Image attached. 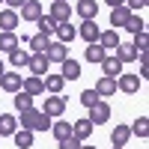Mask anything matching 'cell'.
I'll list each match as a JSON object with an SVG mask.
<instances>
[{"label":"cell","mask_w":149,"mask_h":149,"mask_svg":"<svg viewBox=\"0 0 149 149\" xmlns=\"http://www.w3.org/2000/svg\"><path fill=\"white\" fill-rule=\"evenodd\" d=\"M18 128H27V131H48L51 128V116H45L42 110H24V113H18Z\"/></svg>","instance_id":"cell-1"},{"label":"cell","mask_w":149,"mask_h":149,"mask_svg":"<svg viewBox=\"0 0 149 149\" xmlns=\"http://www.w3.org/2000/svg\"><path fill=\"white\" fill-rule=\"evenodd\" d=\"M42 113L51 116V119H60V116L66 113V98L63 95H48L45 102H42Z\"/></svg>","instance_id":"cell-2"},{"label":"cell","mask_w":149,"mask_h":149,"mask_svg":"<svg viewBox=\"0 0 149 149\" xmlns=\"http://www.w3.org/2000/svg\"><path fill=\"white\" fill-rule=\"evenodd\" d=\"M140 84H143V78H137V74H125V72H122L119 78H116V90L125 93V95H134V93L140 90Z\"/></svg>","instance_id":"cell-3"},{"label":"cell","mask_w":149,"mask_h":149,"mask_svg":"<svg viewBox=\"0 0 149 149\" xmlns=\"http://www.w3.org/2000/svg\"><path fill=\"white\" fill-rule=\"evenodd\" d=\"M86 119H90L93 125H102V122H107V119H110V104L98 98V102L90 107V116H86Z\"/></svg>","instance_id":"cell-4"},{"label":"cell","mask_w":149,"mask_h":149,"mask_svg":"<svg viewBox=\"0 0 149 149\" xmlns=\"http://www.w3.org/2000/svg\"><path fill=\"white\" fill-rule=\"evenodd\" d=\"M72 12H74V6L63 3V0H54V3H51V9H48V15H51L57 24H63V21H69V18H72Z\"/></svg>","instance_id":"cell-5"},{"label":"cell","mask_w":149,"mask_h":149,"mask_svg":"<svg viewBox=\"0 0 149 149\" xmlns=\"http://www.w3.org/2000/svg\"><path fill=\"white\" fill-rule=\"evenodd\" d=\"M42 15H45V12H42V3H39V0H27V3L21 6V15H18V18H21V21H33V24H36Z\"/></svg>","instance_id":"cell-6"},{"label":"cell","mask_w":149,"mask_h":149,"mask_svg":"<svg viewBox=\"0 0 149 149\" xmlns=\"http://www.w3.org/2000/svg\"><path fill=\"white\" fill-rule=\"evenodd\" d=\"M21 84H24V78L18 72H3V74H0V86H3L6 93H12V95L21 93Z\"/></svg>","instance_id":"cell-7"},{"label":"cell","mask_w":149,"mask_h":149,"mask_svg":"<svg viewBox=\"0 0 149 149\" xmlns=\"http://www.w3.org/2000/svg\"><path fill=\"white\" fill-rule=\"evenodd\" d=\"M60 78L63 81H78L81 78V63L72 60V57H66L63 63H60Z\"/></svg>","instance_id":"cell-8"},{"label":"cell","mask_w":149,"mask_h":149,"mask_svg":"<svg viewBox=\"0 0 149 149\" xmlns=\"http://www.w3.org/2000/svg\"><path fill=\"white\" fill-rule=\"evenodd\" d=\"M48 66H51V63H48V57H45V54H30L27 69L33 72V78H45V74H48Z\"/></svg>","instance_id":"cell-9"},{"label":"cell","mask_w":149,"mask_h":149,"mask_svg":"<svg viewBox=\"0 0 149 149\" xmlns=\"http://www.w3.org/2000/svg\"><path fill=\"white\" fill-rule=\"evenodd\" d=\"M78 36L86 42V45H93V42H98V36H102V30H98V24L95 21H84L81 27H78Z\"/></svg>","instance_id":"cell-10"},{"label":"cell","mask_w":149,"mask_h":149,"mask_svg":"<svg viewBox=\"0 0 149 149\" xmlns=\"http://www.w3.org/2000/svg\"><path fill=\"white\" fill-rule=\"evenodd\" d=\"M18 12L15 9H3L0 12V30H6V33H18Z\"/></svg>","instance_id":"cell-11"},{"label":"cell","mask_w":149,"mask_h":149,"mask_svg":"<svg viewBox=\"0 0 149 149\" xmlns=\"http://www.w3.org/2000/svg\"><path fill=\"white\" fill-rule=\"evenodd\" d=\"M45 57H48V63H63V60L69 57V45L51 42V45H48V51H45Z\"/></svg>","instance_id":"cell-12"},{"label":"cell","mask_w":149,"mask_h":149,"mask_svg":"<svg viewBox=\"0 0 149 149\" xmlns=\"http://www.w3.org/2000/svg\"><path fill=\"white\" fill-rule=\"evenodd\" d=\"M93 128H95V125H93V122L84 116V119H78V122H72V137L84 143V140H86V137L93 134Z\"/></svg>","instance_id":"cell-13"},{"label":"cell","mask_w":149,"mask_h":149,"mask_svg":"<svg viewBox=\"0 0 149 149\" xmlns=\"http://www.w3.org/2000/svg\"><path fill=\"white\" fill-rule=\"evenodd\" d=\"M116 60H119V63H134V60H143L146 54H137V51H134V45H116V54H113Z\"/></svg>","instance_id":"cell-14"},{"label":"cell","mask_w":149,"mask_h":149,"mask_svg":"<svg viewBox=\"0 0 149 149\" xmlns=\"http://www.w3.org/2000/svg\"><path fill=\"white\" fill-rule=\"evenodd\" d=\"M98 45L104 48V54H113L116 45H119V33H116V30H102V36H98Z\"/></svg>","instance_id":"cell-15"},{"label":"cell","mask_w":149,"mask_h":149,"mask_svg":"<svg viewBox=\"0 0 149 149\" xmlns=\"http://www.w3.org/2000/svg\"><path fill=\"white\" fill-rule=\"evenodd\" d=\"M102 72H104V78H119V74H122V63H119L113 54H107L102 60Z\"/></svg>","instance_id":"cell-16"},{"label":"cell","mask_w":149,"mask_h":149,"mask_svg":"<svg viewBox=\"0 0 149 149\" xmlns=\"http://www.w3.org/2000/svg\"><path fill=\"white\" fill-rule=\"evenodd\" d=\"M74 9H78V15L84 21H95V15H98V3H95V0H81Z\"/></svg>","instance_id":"cell-17"},{"label":"cell","mask_w":149,"mask_h":149,"mask_svg":"<svg viewBox=\"0 0 149 149\" xmlns=\"http://www.w3.org/2000/svg\"><path fill=\"white\" fill-rule=\"evenodd\" d=\"M18 131V119L12 113H0V137H12Z\"/></svg>","instance_id":"cell-18"},{"label":"cell","mask_w":149,"mask_h":149,"mask_svg":"<svg viewBox=\"0 0 149 149\" xmlns=\"http://www.w3.org/2000/svg\"><path fill=\"white\" fill-rule=\"evenodd\" d=\"M93 90L98 93V98H107L116 93V78H98V84L93 86Z\"/></svg>","instance_id":"cell-19"},{"label":"cell","mask_w":149,"mask_h":149,"mask_svg":"<svg viewBox=\"0 0 149 149\" xmlns=\"http://www.w3.org/2000/svg\"><path fill=\"white\" fill-rule=\"evenodd\" d=\"M74 36H78V27H72L69 21H63V24H57V42H63V45H69V42H74Z\"/></svg>","instance_id":"cell-20"},{"label":"cell","mask_w":149,"mask_h":149,"mask_svg":"<svg viewBox=\"0 0 149 149\" xmlns=\"http://www.w3.org/2000/svg\"><path fill=\"white\" fill-rule=\"evenodd\" d=\"M21 90L24 93H27V95H42V90H45V81L42 78H33V74H30V78H24V84H21Z\"/></svg>","instance_id":"cell-21"},{"label":"cell","mask_w":149,"mask_h":149,"mask_svg":"<svg viewBox=\"0 0 149 149\" xmlns=\"http://www.w3.org/2000/svg\"><path fill=\"white\" fill-rule=\"evenodd\" d=\"M84 57H86V63H95V66H102V60H104L107 54H104V48L98 45V42H93V45H86Z\"/></svg>","instance_id":"cell-22"},{"label":"cell","mask_w":149,"mask_h":149,"mask_svg":"<svg viewBox=\"0 0 149 149\" xmlns=\"http://www.w3.org/2000/svg\"><path fill=\"white\" fill-rule=\"evenodd\" d=\"M27 42H30V54H45L48 45H51V39H48V36H42V33H33Z\"/></svg>","instance_id":"cell-23"},{"label":"cell","mask_w":149,"mask_h":149,"mask_svg":"<svg viewBox=\"0 0 149 149\" xmlns=\"http://www.w3.org/2000/svg\"><path fill=\"white\" fill-rule=\"evenodd\" d=\"M128 137H131L128 125H113V131H110V143H113V146H125Z\"/></svg>","instance_id":"cell-24"},{"label":"cell","mask_w":149,"mask_h":149,"mask_svg":"<svg viewBox=\"0 0 149 149\" xmlns=\"http://www.w3.org/2000/svg\"><path fill=\"white\" fill-rule=\"evenodd\" d=\"M128 15H131V12L125 9V6H113V9H110V27H125V21H128Z\"/></svg>","instance_id":"cell-25"},{"label":"cell","mask_w":149,"mask_h":149,"mask_svg":"<svg viewBox=\"0 0 149 149\" xmlns=\"http://www.w3.org/2000/svg\"><path fill=\"white\" fill-rule=\"evenodd\" d=\"M42 81H45V90L51 93V95H60V93H63V86H66V81L60 78V74H45Z\"/></svg>","instance_id":"cell-26"},{"label":"cell","mask_w":149,"mask_h":149,"mask_svg":"<svg viewBox=\"0 0 149 149\" xmlns=\"http://www.w3.org/2000/svg\"><path fill=\"white\" fill-rule=\"evenodd\" d=\"M9 63H12V69H24L30 63V51H21V48H15V51H9Z\"/></svg>","instance_id":"cell-27"},{"label":"cell","mask_w":149,"mask_h":149,"mask_svg":"<svg viewBox=\"0 0 149 149\" xmlns=\"http://www.w3.org/2000/svg\"><path fill=\"white\" fill-rule=\"evenodd\" d=\"M12 140H15V149H30V146H33V131L18 128L15 134H12Z\"/></svg>","instance_id":"cell-28"},{"label":"cell","mask_w":149,"mask_h":149,"mask_svg":"<svg viewBox=\"0 0 149 149\" xmlns=\"http://www.w3.org/2000/svg\"><path fill=\"white\" fill-rule=\"evenodd\" d=\"M51 131H54V137H57V140H66V137H72V122L57 119V122H51Z\"/></svg>","instance_id":"cell-29"},{"label":"cell","mask_w":149,"mask_h":149,"mask_svg":"<svg viewBox=\"0 0 149 149\" xmlns=\"http://www.w3.org/2000/svg\"><path fill=\"white\" fill-rule=\"evenodd\" d=\"M36 27H39V33H42V36H48V39H51V36L57 33V21H54L51 15H42L39 21H36Z\"/></svg>","instance_id":"cell-30"},{"label":"cell","mask_w":149,"mask_h":149,"mask_svg":"<svg viewBox=\"0 0 149 149\" xmlns=\"http://www.w3.org/2000/svg\"><path fill=\"white\" fill-rule=\"evenodd\" d=\"M15 48H18V33H0V51H3V54H9V51H15Z\"/></svg>","instance_id":"cell-31"},{"label":"cell","mask_w":149,"mask_h":149,"mask_svg":"<svg viewBox=\"0 0 149 149\" xmlns=\"http://www.w3.org/2000/svg\"><path fill=\"white\" fill-rule=\"evenodd\" d=\"M128 128H131V134H137V137H146V134H149V119L146 116H137Z\"/></svg>","instance_id":"cell-32"},{"label":"cell","mask_w":149,"mask_h":149,"mask_svg":"<svg viewBox=\"0 0 149 149\" xmlns=\"http://www.w3.org/2000/svg\"><path fill=\"white\" fill-rule=\"evenodd\" d=\"M15 107H18V113H24V110H30L33 107V95H27V93H15Z\"/></svg>","instance_id":"cell-33"},{"label":"cell","mask_w":149,"mask_h":149,"mask_svg":"<svg viewBox=\"0 0 149 149\" xmlns=\"http://www.w3.org/2000/svg\"><path fill=\"white\" fill-rule=\"evenodd\" d=\"M125 30H128V33H143V30H146V27H143V18L131 12V15H128V21H125Z\"/></svg>","instance_id":"cell-34"},{"label":"cell","mask_w":149,"mask_h":149,"mask_svg":"<svg viewBox=\"0 0 149 149\" xmlns=\"http://www.w3.org/2000/svg\"><path fill=\"white\" fill-rule=\"evenodd\" d=\"M146 45H149L146 30H143V33H134V51H137V54H146Z\"/></svg>","instance_id":"cell-35"},{"label":"cell","mask_w":149,"mask_h":149,"mask_svg":"<svg viewBox=\"0 0 149 149\" xmlns=\"http://www.w3.org/2000/svg\"><path fill=\"white\" fill-rule=\"evenodd\" d=\"M95 102H98V93H95V90H84V93H81V104H84V107H93Z\"/></svg>","instance_id":"cell-36"},{"label":"cell","mask_w":149,"mask_h":149,"mask_svg":"<svg viewBox=\"0 0 149 149\" xmlns=\"http://www.w3.org/2000/svg\"><path fill=\"white\" fill-rule=\"evenodd\" d=\"M60 149H81V140H74V137H66V140H60Z\"/></svg>","instance_id":"cell-37"},{"label":"cell","mask_w":149,"mask_h":149,"mask_svg":"<svg viewBox=\"0 0 149 149\" xmlns=\"http://www.w3.org/2000/svg\"><path fill=\"white\" fill-rule=\"evenodd\" d=\"M146 6V0H125V9L128 12H134V9H143Z\"/></svg>","instance_id":"cell-38"},{"label":"cell","mask_w":149,"mask_h":149,"mask_svg":"<svg viewBox=\"0 0 149 149\" xmlns=\"http://www.w3.org/2000/svg\"><path fill=\"white\" fill-rule=\"evenodd\" d=\"M3 3L12 9V6H24V3H27V0H3Z\"/></svg>","instance_id":"cell-39"},{"label":"cell","mask_w":149,"mask_h":149,"mask_svg":"<svg viewBox=\"0 0 149 149\" xmlns=\"http://www.w3.org/2000/svg\"><path fill=\"white\" fill-rule=\"evenodd\" d=\"M104 3H107L110 9H113V6H125V0H104Z\"/></svg>","instance_id":"cell-40"},{"label":"cell","mask_w":149,"mask_h":149,"mask_svg":"<svg viewBox=\"0 0 149 149\" xmlns=\"http://www.w3.org/2000/svg\"><path fill=\"white\" fill-rule=\"evenodd\" d=\"M81 149H95V146H93V143H90V146H86V143H81Z\"/></svg>","instance_id":"cell-41"},{"label":"cell","mask_w":149,"mask_h":149,"mask_svg":"<svg viewBox=\"0 0 149 149\" xmlns=\"http://www.w3.org/2000/svg\"><path fill=\"white\" fill-rule=\"evenodd\" d=\"M3 72H6V66H3V60H0V74H3Z\"/></svg>","instance_id":"cell-42"},{"label":"cell","mask_w":149,"mask_h":149,"mask_svg":"<svg viewBox=\"0 0 149 149\" xmlns=\"http://www.w3.org/2000/svg\"><path fill=\"white\" fill-rule=\"evenodd\" d=\"M113 149H125V146H113Z\"/></svg>","instance_id":"cell-43"},{"label":"cell","mask_w":149,"mask_h":149,"mask_svg":"<svg viewBox=\"0 0 149 149\" xmlns=\"http://www.w3.org/2000/svg\"><path fill=\"white\" fill-rule=\"evenodd\" d=\"M63 3H69V0H63Z\"/></svg>","instance_id":"cell-44"},{"label":"cell","mask_w":149,"mask_h":149,"mask_svg":"<svg viewBox=\"0 0 149 149\" xmlns=\"http://www.w3.org/2000/svg\"><path fill=\"white\" fill-rule=\"evenodd\" d=\"M0 3H3V0H0Z\"/></svg>","instance_id":"cell-45"}]
</instances>
